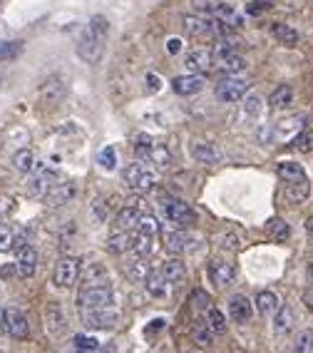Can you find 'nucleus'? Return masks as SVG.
Here are the masks:
<instances>
[{"label": "nucleus", "mask_w": 313, "mask_h": 353, "mask_svg": "<svg viewBox=\"0 0 313 353\" xmlns=\"http://www.w3.org/2000/svg\"><path fill=\"white\" fill-rule=\"evenodd\" d=\"M107 32H110V23H107L105 15L90 18V23L85 26V30H82L80 40H77V55L88 65L100 63V57L107 45Z\"/></svg>", "instance_id": "f257e3e1"}, {"label": "nucleus", "mask_w": 313, "mask_h": 353, "mask_svg": "<svg viewBox=\"0 0 313 353\" xmlns=\"http://www.w3.org/2000/svg\"><path fill=\"white\" fill-rule=\"evenodd\" d=\"M276 174L286 182V194L294 204H301L308 196V176L299 162H281L276 167Z\"/></svg>", "instance_id": "f03ea898"}, {"label": "nucleus", "mask_w": 313, "mask_h": 353, "mask_svg": "<svg viewBox=\"0 0 313 353\" xmlns=\"http://www.w3.org/2000/svg\"><path fill=\"white\" fill-rule=\"evenodd\" d=\"M236 48H239V40H234V38L221 40V43L214 48V65H216L221 72H226V75H239V72L246 70V57L239 55Z\"/></svg>", "instance_id": "7ed1b4c3"}, {"label": "nucleus", "mask_w": 313, "mask_h": 353, "mask_svg": "<svg viewBox=\"0 0 313 353\" xmlns=\"http://www.w3.org/2000/svg\"><path fill=\"white\" fill-rule=\"evenodd\" d=\"M112 301H114V294L110 286H85L77 294V306L82 311L105 309V306H112Z\"/></svg>", "instance_id": "20e7f679"}, {"label": "nucleus", "mask_w": 313, "mask_h": 353, "mask_svg": "<svg viewBox=\"0 0 313 353\" xmlns=\"http://www.w3.org/2000/svg\"><path fill=\"white\" fill-rule=\"evenodd\" d=\"M154 182H156L154 170H150V167L142 162H132L125 170V184L132 192H147L154 187Z\"/></svg>", "instance_id": "39448f33"}, {"label": "nucleus", "mask_w": 313, "mask_h": 353, "mask_svg": "<svg viewBox=\"0 0 313 353\" xmlns=\"http://www.w3.org/2000/svg\"><path fill=\"white\" fill-rule=\"evenodd\" d=\"M80 279V259L75 256H63L55 264V272H52V284L60 286V289H70L75 286V281Z\"/></svg>", "instance_id": "423d86ee"}, {"label": "nucleus", "mask_w": 313, "mask_h": 353, "mask_svg": "<svg viewBox=\"0 0 313 353\" xmlns=\"http://www.w3.org/2000/svg\"><path fill=\"white\" fill-rule=\"evenodd\" d=\"M164 216H167V221H172L176 229L196 224V212L189 207V204L179 202V199H167V202H164Z\"/></svg>", "instance_id": "0eeeda50"}, {"label": "nucleus", "mask_w": 313, "mask_h": 353, "mask_svg": "<svg viewBox=\"0 0 313 353\" xmlns=\"http://www.w3.org/2000/svg\"><path fill=\"white\" fill-rule=\"evenodd\" d=\"M209 281H212L216 289H226L236 281V266L232 261H224V259H212L207 266Z\"/></svg>", "instance_id": "6e6552de"}, {"label": "nucleus", "mask_w": 313, "mask_h": 353, "mask_svg": "<svg viewBox=\"0 0 313 353\" xmlns=\"http://www.w3.org/2000/svg\"><path fill=\"white\" fill-rule=\"evenodd\" d=\"M246 92H249V80L239 75L224 77V80H219V85H216V97L224 102H239Z\"/></svg>", "instance_id": "1a4fd4ad"}, {"label": "nucleus", "mask_w": 313, "mask_h": 353, "mask_svg": "<svg viewBox=\"0 0 313 353\" xmlns=\"http://www.w3.org/2000/svg\"><path fill=\"white\" fill-rule=\"evenodd\" d=\"M82 321L88 328H94V331H107V328H114L119 321V314L112 309V306H105V309H92L82 314Z\"/></svg>", "instance_id": "9d476101"}, {"label": "nucleus", "mask_w": 313, "mask_h": 353, "mask_svg": "<svg viewBox=\"0 0 313 353\" xmlns=\"http://www.w3.org/2000/svg\"><path fill=\"white\" fill-rule=\"evenodd\" d=\"M6 331L8 336H13L15 341H23L30 336V323H28V316L20 309H6Z\"/></svg>", "instance_id": "9b49d317"}, {"label": "nucleus", "mask_w": 313, "mask_h": 353, "mask_svg": "<svg viewBox=\"0 0 313 353\" xmlns=\"http://www.w3.org/2000/svg\"><path fill=\"white\" fill-rule=\"evenodd\" d=\"M35 172V170H32ZM55 172L50 170V167H45V164H40L38 167V172L30 176V182H28V192H30L32 196H45L48 192H50V187L55 182Z\"/></svg>", "instance_id": "f8f14e48"}, {"label": "nucleus", "mask_w": 313, "mask_h": 353, "mask_svg": "<svg viewBox=\"0 0 313 353\" xmlns=\"http://www.w3.org/2000/svg\"><path fill=\"white\" fill-rule=\"evenodd\" d=\"M204 85H207V80H204V75H196V72H189V75H179L172 80V90H174L176 95H196V92H201L204 90Z\"/></svg>", "instance_id": "ddd939ff"}, {"label": "nucleus", "mask_w": 313, "mask_h": 353, "mask_svg": "<svg viewBox=\"0 0 313 353\" xmlns=\"http://www.w3.org/2000/svg\"><path fill=\"white\" fill-rule=\"evenodd\" d=\"M77 196V184L70 182V179H65V182H55L50 187V192L45 194V199L52 204V207H63V204L72 202Z\"/></svg>", "instance_id": "4468645a"}, {"label": "nucleus", "mask_w": 313, "mask_h": 353, "mask_svg": "<svg viewBox=\"0 0 313 353\" xmlns=\"http://www.w3.org/2000/svg\"><path fill=\"white\" fill-rule=\"evenodd\" d=\"M192 246H194V236L187 234L184 229H174V232L164 234V249H167L170 254H174V256L189 252Z\"/></svg>", "instance_id": "2eb2a0df"}, {"label": "nucleus", "mask_w": 313, "mask_h": 353, "mask_svg": "<svg viewBox=\"0 0 313 353\" xmlns=\"http://www.w3.org/2000/svg\"><path fill=\"white\" fill-rule=\"evenodd\" d=\"M184 65H187L192 72H209L214 68V50L209 48H194L192 52H187L184 57Z\"/></svg>", "instance_id": "dca6fc26"}, {"label": "nucleus", "mask_w": 313, "mask_h": 353, "mask_svg": "<svg viewBox=\"0 0 313 353\" xmlns=\"http://www.w3.org/2000/svg\"><path fill=\"white\" fill-rule=\"evenodd\" d=\"M15 266H18V274L23 279L35 276V272H38V252H35L32 246H28V244H20Z\"/></svg>", "instance_id": "f3484780"}, {"label": "nucleus", "mask_w": 313, "mask_h": 353, "mask_svg": "<svg viewBox=\"0 0 313 353\" xmlns=\"http://www.w3.org/2000/svg\"><path fill=\"white\" fill-rule=\"evenodd\" d=\"M144 216V202L142 199H130V204L127 207L119 209L117 214V227L125 232V229L130 227H137V221Z\"/></svg>", "instance_id": "a211bd4d"}, {"label": "nucleus", "mask_w": 313, "mask_h": 353, "mask_svg": "<svg viewBox=\"0 0 313 353\" xmlns=\"http://www.w3.org/2000/svg\"><path fill=\"white\" fill-rule=\"evenodd\" d=\"M251 314H254V309H251V301L246 296L236 294V296L229 299V316H232V321L249 323L251 321Z\"/></svg>", "instance_id": "6ab92c4d"}, {"label": "nucleus", "mask_w": 313, "mask_h": 353, "mask_svg": "<svg viewBox=\"0 0 313 353\" xmlns=\"http://www.w3.org/2000/svg\"><path fill=\"white\" fill-rule=\"evenodd\" d=\"M189 152H192V157H194L196 162L209 164V167H212V164H219L221 159H224V154L214 145H209V142H194Z\"/></svg>", "instance_id": "aec40b11"}, {"label": "nucleus", "mask_w": 313, "mask_h": 353, "mask_svg": "<svg viewBox=\"0 0 313 353\" xmlns=\"http://www.w3.org/2000/svg\"><path fill=\"white\" fill-rule=\"evenodd\" d=\"M159 274L167 279L170 286H179V284H184V279H187V266H184V261H179V259L174 256V259H170V261H164Z\"/></svg>", "instance_id": "412c9836"}, {"label": "nucleus", "mask_w": 313, "mask_h": 353, "mask_svg": "<svg viewBox=\"0 0 313 353\" xmlns=\"http://www.w3.org/2000/svg\"><path fill=\"white\" fill-rule=\"evenodd\" d=\"M80 279L85 286H110V274H107L105 266L97 264V261L88 264V269L80 274Z\"/></svg>", "instance_id": "4be33fe9"}, {"label": "nucleus", "mask_w": 313, "mask_h": 353, "mask_svg": "<svg viewBox=\"0 0 313 353\" xmlns=\"http://www.w3.org/2000/svg\"><path fill=\"white\" fill-rule=\"evenodd\" d=\"M45 321H48V331L52 336L63 334L65 331V314H63V306L60 303H48V309H45Z\"/></svg>", "instance_id": "5701e85b"}, {"label": "nucleus", "mask_w": 313, "mask_h": 353, "mask_svg": "<svg viewBox=\"0 0 313 353\" xmlns=\"http://www.w3.org/2000/svg\"><path fill=\"white\" fill-rule=\"evenodd\" d=\"M296 323V314L291 306H281V309L276 311V321H274V334L281 339V336H288L291 334V328Z\"/></svg>", "instance_id": "b1692460"}, {"label": "nucleus", "mask_w": 313, "mask_h": 353, "mask_svg": "<svg viewBox=\"0 0 313 353\" xmlns=\"http://www.w3.org/2000/svg\"><path fill=\"white\" fill-rule=\"evenodd\" d=\"M281 309V301L274 291H261L256 294V311L261 316H276V311Z\"/></svg>", "instance_id": "393cba45"}, {"label": "nucleus", "mask_w": 313, "mask_h": 353, "mask_svg": "<svg viewBox=\"0 0 313 353\" xmlns=\"http://www.w3.org/2000/svg\"><path fill=\"white\" fill-rule=\"evenodd\" d=\"M144 286H147V291H150V296H154V299H167V294H170L167 279L156 272H150V276L144 279Z\"/></svg>", "instance_id": "a878e982"}, {"label": "nucleus", "mask_w": 313, "mask_h": 353, "mask_svg": "<svg viewBox=\"0 0 313 353\" xmlns=\"http://www.w3.org/2000/svg\"><path fill=\"white\" fill-rule=\"evenodd\" d=\"M154 239L156 236H152V234L134 229V234H132V252L137 254V256H147L154 249Z\"/></svg>", "instance_id": "bb28decb"}, {"label": "nucleus", "mask_w": 313, "mask_h": 353, "mask_svg": "<svg viewBox=\"0 0 313 353\" xmlns=\"http://www.w3.org/2000/svg\"><path fill=\"white\" fill-rule=\"evenodd\" d=\"M271 35L276 38V43L286 45V48H294V45L299 43V32L291 26H286V23H274V26H271Z\"/></svg>", "instance_id": "cd10ccee"}, {"label": "nucleus", "mask_w": 313, "mask_h": 353, "mask_svg": "<svg viewBox=\"0 0 313 353\" xmlns=\"http://www.w3.org/2000/svg\"><path fill=\"white\" fill-rule=\"evenodd\" d=\"M63 95H65L63 77H57V75L48 77V80H45V85H43V97H45V100L57 102V100H63Z\"/></svg>", "instance_id": "c85d7f7f"}, {"label": "nucleus", "mask_w": 313, "mask_h": 353, "mask_svg": "<svg viewBox=\"0 0 313 353\" xmlns=\"http://www.w3.org/2000/svg\"><path fill=\"white\" fill-rule=\"evenodd\" d=\"M291 102H294V90L288 88V85H279L269 97V105L274 110H286Z\"/></svg>", "instance_id": "c756f323"}, {"label": "nucleus", "mask_w": 313, "mask_h": 353, "mask_svg": "<svg viewBox=\"0 0 313 353\" xmlns=\"http://www.w3.org/2000/svg\"><path fill=\"white\" fill-rule=\"evenodd\" d=\"M301 132V120H281L274 127V139H294Z\"/></svg>", "instance_id": "7c9ffc66"}, {"label": "nucleus", "mask_w": 313, "mask_h": 353, "mask_svg": "<svg viewBox=\"0 0 313 353\" xmlns=\"http://www.w3.org/2000/svg\"><path fill=\"white\" fill-rule=\"evenodd\" d=\"M204 323H207L209 328H212L214 336H221L226 334V321H224V314H221L219 309H214V306H209L207 309V319H204Z\"/></svg>", "instance_id": "2f4dec72"}, {"label": "nucleus", "mask_w": 313, "mask_h": 353, "mask_svg": "<svg viewBox=\"0 0 313 353\" xmlns=\"http://www.w3.org/2000/svg\"><path fill=\"white\" fill-rule=\"evenodd\" d=\"M13 167L18 172H23V174H28V172L35 170V154L30 150H18L13 154Z\"/></svg>", "instance_id": "473e14b6"}, {"label": "nucleus", "mask_w": 313, "mask_h": 353, "mask_svg": "<svg viewBox=\"0 0 313 353\" xmlns=\"http://www.w3.org/2000/svg\"><path fill=\"white\" fill-rule=\"evenodd\" d=\"M147 159H152V162L159 167V170H164V167H170V162H172V154H170V150L167 147H162V145H152L150 150H147V154H144Z\"/></svg>", "instance_id": "72a5a7b5"}, {"label": "nucleus", "mask_w": 313, "mask_h": 353, "mask_svg": "<svg viewBox=\"0 0 313 353\" xmlns=\"http://www.w3.org/2000/svg\"><path fill=\"white\" fill-rule=\"evenodd\" d=\"M266 234H269V239H274V241H286L291 229H288L286 221L276 216V219H271L269 224H266Z\"/></svg>", "instance_id": "f704fd0d"}, {"label": "nucleus", "mask_w": 313, "mask_h": 353, "mask_svg": "<svg viewBox=\"0 0 313 353\" xmlns=\"http://www.w3.org/2000/svg\"><path fill=\"white\" fill-rule=\"evenodd\" d=\"M72 348L80 353H92V351H100L102 343L94 336H88V334H77L75 339H72Z\"/></svg>", "instance_id": "c9c22d12"}, {"label": "nucleus", "mask_w": 313, "mask_h": 353, "mask_svg": "<svg viewBox=\"0 0 313 353\" xmlns=\"http://www.w3.org/2000/svg\"><path fill=\"white\" fill-rule=\"evenodd\" d=\"M107 249L112 254H122V252H127V249H132V234H127V232L112 234L110 241H107Z\"/></svg>", "instance_id": "e433bc0d"}, {"label": "nucleus", "mask_w": 313, "mask_h": 353, "mask_svg": "<svg viewBox=\"0 0 313 353\" xmlns=\"http://www.w3.org/2000/svg\"><path fill=\"white\" fill-rule=\"evenodd\" d=\"M20 52H23V43H20V40H6V43H0V63H13Z\"/></svg>", "instance_id": "4c0bfd02"}, {"label": "nucleus", "mask_w": 313, "mask_h": 353, "mask_svg": "<svg viewBox=\"0 0 313 353\" xmlns=\"http://www.w3.org/2000/svg\"><path fill=\"white\" fill-rule=\"evenodd\" d=\"M294 353H313V331L303 328L294 341Z\"/></svg>", "instance_id": "58836bf2"}, {"label": "nucleus", "mask_w": 313, "mask_h": 353, "mask_svg": "<svg viewBox=\"0 0 313 353\" xmlns=\"http://www.w3.org/2000/svg\"><path fill=\"white\" fill-rule=\"evenodd\" d=\"M127 274H130L132 281H144V279L150 276V266L144 264L142 259H132L130 264H127Z\"/></svg>", "instance_id": "ea45409f"}, {"label": "nucleus", "mask_w": 313, "mask_h": 353, "mask_svg": "<svg viewBox=\"0 0 313 353\" xmlns=\"http://www.w3.org/2000/svg\"><path fill=\"white\" fill-rule=\"evenodd\" d=\"M192 334H194V343H199L201 348H212L214 334H212V328H209L207 323H196Z\"/></svg>", "instance_id": "a19ab883"}, {"label": "nucleus", "mask_w": 313, "mask_h": 353, "mask_svg": "<svg viewBox=\"0 0 313 353\" xmlns=\"http://www.w3.org/2000/svg\"><path fill=\"white\" fill-rule=\"evenodd\" d=\"M18 234L13 232L10 227H6V224H0V252H10L15 244H18ZM23 244V241H20Z\"/></svg>", "instance_id": "79ce46f5"}, {"label": "nucleus", "mask_w": 313, "mask_h": 353, "mask_svg": "<svg viewBox=\"0 0 313 353\" xmlns=\"http://www.w3.org/2000/svg\"><path fill=\"white\" fill-rule=\"evenodd\" d=\"M294 147L299 152H313V132L311 130H301L294 137Z\"/></svg>", "instance_id": "37998d69"}, {"label": "nucleus", "mask_w": 313, "mask_h": 353, "mask_svg": "<svg viewBox=\"0 0 313 353\" xmlns=\"http://www.w3.org/2000/svg\"><path fill=\"white\" fill-rule=\"evenodd\" d=\"M97 162H100L102 170H114L117 164V154H114V147H105V150L97 154Z\"/></svg>", "instance_id": "c03bdc74"}, {"label": "nucleus", "mask_w": 313, "mask_h": 353, "mask_svg": "<svg viewBox=\"0 0 313 353\" xmlns=\"http://www.w3.org/2000/svg\"><path fill=\"white\" fill-rule=\"evenodd\" d=\"M244 112L249 114V117H256V114L261 112V97H259V95H249V97H246Z\"/></svg>", "instance_id": "a18cd8bd"}, {"label": "nucleus", "mask_w": 313, "mask_h": 353, "mask_svg": "<svg viewBox=\"0 0 313 353\" xmlns=\"http://www.w3.org/2000/svg\"><path fill=\"white\" fill-rule=\"evenodd\" d=\"M266 10H271V3H266V0H254V3L246 6V13L249 15H261Z\"/></svg>", "instance_id": "49530a36"}, {"label": "nucleus", "mask_w": 313, "mask_h": 353, "mask_svg": "<svg viewBox=\"0 0 313 353\" xmlns=\"http://www.w3.org/2000/svg\"><path fill=\"white\" fill-rule=\"evenodd\" d=\"M167 50H170L172 55H176V52L182 50V40H179V38H170V40H167Z\"/></svg>", "instance_id": "de8ad7c7"}, {"label": "nucleus", "mask_w": 313, "mask_h": 353, "mask_svg": "<svg viewBox=\"0 0 313 353\" xmlns=\"http://www.w3.org/2000/svg\"><path fill=\"white\" fill-rule=\"evenodd\" d=\"M147 82H150V90H159V88H162V80H159L156 75H152V72L147 75Z\"/></svg>", "instance_id": "09e8293b"}, {"label": "nucleus", "mask_w": 313, "mask_h": 353, "mask_svg": "<svg viewBox=\"0 0 313 353\" xmlns=\"http://www.w3.org/2000/svg\"><path fill=\"white\" fill-rule=\"evenodd\" d=\"M303 303H306L308 309L313 311V286H311V289L306 291V294H303Z\"/></svg>", "instance_id": "8fccbe9b"}, {"label": "nucleus", "mask_w": 313, "mask_h": 353, "mask_svg": "<svg viewBox=\"0 0 313 353\" xmlns=\"http://www.w3.org/2000/svg\"><path fill=\"white\" fill-rule=\"evenodd\" d=\"M6 331V309H0V334Z\"/></svg>", "instance_id": "3c124183"}, {"label": "nucleus", "mask_w": 313, "mask_h": 353, "mask_svg": "<svg viewBox=\"0 0 313 353\" xmlns=\"http://www.w3.org/2000/svg\"><path fill=\"white\" fill-rule=\"evenodd\" d=\"M306 232H308V234H311V236H313V216H311V219L306 221Z\"/></svg>", "instance_id": "603ef678"}, {"label": "nucleus", "mask_w": 313, "mask_h": 353, "mask_svg": "<svg viewBox=\"0 0 313 353\" xmlns=\"http://www.w3.org/2000/svg\"><path fill=\"white\" fill-rule=\"evenodd\" d=\"M308 279H311V281H313V261H311V264H308Z\"/></svg>", "instance_id": "864d4df0"}]
</instances>
